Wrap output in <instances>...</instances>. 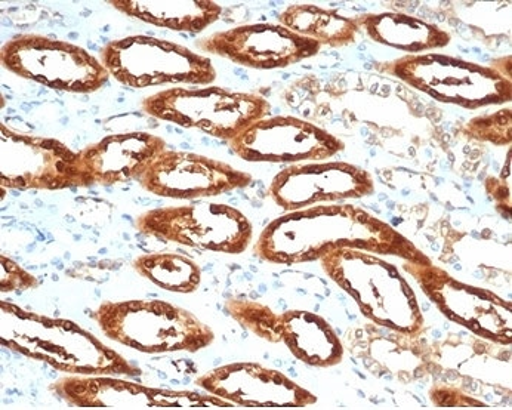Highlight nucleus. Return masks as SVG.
Segmentation results:
<instances>
[{"label":"nucleus","instance_id":"obj_1","mask_svg":"<svg viewBox=\"0 0 512 410\" xmlns=\"http://www.w3.org/2000/svg\"><path fill=\"white\" fill-rule=\"evenodd\" d=\"M345 248L433 264L390 224L353 205L288 212L264 228L255 254L271 264L293 265L322 260L330 252Z\"/></svg>","mask_w":512,"mask_h":410},{"label":"nucleus","instance_id":"obj_2","mask_svg":"<svg viewBox=\"0 0 512 410\" xmlns=\"http://www.w3.org/2000/svg\"><path fill=\"white\" fill-rule=\"evenodd\" d=\"M0 307V339L14 353L73 375H141L140 368L70 320L39 316L6 301Z\"/></svg>","mask_w":512,"mask_h":410},{"label":"nucleus","instance_id":"obj_3","mask_svg":"<svg viewBox=\"0 0 512 410\" xmlns=\"http://www.w3.org/2000/svg\"><path fill=\"white\" fill-rule=\"evenodd\" d=\"M328 277L359 305L373 325L419 335L424 316L415 292L390 262L359 249H338L322 258Z\"/></svg>","mask_w":512,"mask_h":410},{"label":"nucleus","instance_id":"obj_4","mask_svg":"<svg viewBox=\"0 0 512 410\" xmlns=\"http://www.w3.org/2000/svg\"><path fill=\"white\" fill-rule=\"evenodd\" d=\"M91 317L111 341L140 353H197L215 339L193 313L160 299L106 301Z\"/></svg>","mask_w":512,"mask_h":410},{"label":"nucleus","instance_id":"obj_5","mask_svg":"<svg viewBox=\"0 0 512 410\" xmlns=\"http://www.w3.org/2000/svg\"><path fill=\"white\" fill-rule=\"evenodd\" d=\"M375 69L403 80L410 88L440 103L456 104L468 110L510 103L512 98L511 79L492 66L437 52L404 55L388 63H378Z\"/></svg>","mask_w":512,"mask_h":410},{"label":"nucleus","instance_id":"obj_6","mask_svg":"<svg viewBox=\"0 0 512 410\" xmlns=\"http://www.w3.org/2000/svg\"><path fill=\"white\" fill-rule=\"evenodd\" d=\"M144 112L187 129H200L230 141L271 112L267 98L255 92H233L220 86L172 88L147 97Z\"/></svg>","mask_w":512,"mask_h":410},{"label":"nucleus","instance_id":"obj_7","mask_svg":"<svg viewBox=\"0 0 512 410\" xmlns=\"http://www.w3.org/2000/svg\"><path fill=\"white\" fill-rule=\"evenodd\" d=\"M100 61L117 82L134 89L211 85L217 79V70L205 55L151 36L111 40L101 49Z\"/></svg>","mask_w":512,"mask_h":410},{"label":"nucleus","instance_id":"obj_8","mask_svg":"<svg viewBox=\"0 0 512 410\" xmlns=\"http://www.w3.org/2000/svg\"><path fill=\"white\" fill-rule=\"evenodd\" d=\"M8 72L46 88L73 94H92L109 83L110 73L91 52L66 40L42 35L9 39L0 51Z\"/></svg>","mask_w":512,"mask_h":410},{"label":"nucleus","instance_id":"obj_9","mask_svg":"<svg viewBox=\"0 0 512 410\" xmlns=\"http://www.w3.org/2000/svg\"><path fill=\"white\" fill-rule=\"evenodd\" d=\"M144 236L221 254H243L254 227L243 212L221 203H193L151 209L135 221Z\"/></svg>","mask_w":512,"mask_h":410},{"label":"nucleus","instance_id":"obj_10","mask_svg":"<svg viewBox=\"0 0 512 410\" xmlns=\"http://www.w3.org/2000/svg\"><path fill=\"white\" fill-rule=\"evenodd\" d=\"M0 184L12 190L89 187L79 153L54 138L0 126Z\"/></svg>","mask_w":512,"mask_h":410},{"label":"nucleus","instance_id":"obj_11","mask_svg":"<svg viewBox=\"0 0 512 410\" xmlns=\"http://www.w3.org/2000/svg\"><path fill=\"white\" fill-rule=\"evenodd\" d=\"M403 270L421 286L422 292L452 322L480 338L511 344V302L493 292L459 282L433 264L406 261Z\"/></svg>","mask_w":512,"mask_h":410},{"label":"nucleus","instance_id":"obj_12","mask_svg":"<svg viewBox=\"0 0 512 410\" xmlns=\"http://www.w3.org/2000/svg\"><path fill=\"white\" fill-rule=\"evenodd\" d=\"M49 390L74 408L154 409L230 408L220 397L193 391L150 388L110 375H74L58 379Z\"/></svg>","mask_w":512,"mask_h":410},{"label":"nucleus","instance_id":"obj_13","mask_svg":"<svg viewBox=\"0 0 512 410\" xmlns=\"http://www.w3.org/2000/svg\"><path fill=\"white\" fill-rule=\"evenodd\" d=\"M230 149L246 162L299 163L325 160L345 149L326 129L292 116L261 119L228 141Z\"/></svg>","mask_w":512,"mask_h":410},{"label":"nucleus","instance_id":"obj_14","mask_svg":"<svg viewBox=\"0 0 512 410\" xmlns=\"http://www.w3.org/2000/svg\"><path fill=\"white\" fill-rule=\"evenodd\" d=\"M202 51L220 55L243 67L258 70L286 69L316 57L322 45L296 35L282 24H249L197 40Z\"/></svg>","mask_w":512,"mask_h":410},{"label":"nucleus","instance_id":"obj_15","mask_svg":"<svg viewBox=\"0 0 512 410\" xmlns=\"http://www.w3.org/2000/svg\"><path fill=\"white\" fill-rule=\"evenodd\" d=\"M252 177L220 160L165 150L140 178L148 193L178 200L206 199L249 186Z\"/></svg>","mask_w":512,"mask_h":410},{"label":"nucleus","instance_id":"obj_16","mask_svg":"<svg viewBox=\"0 0 512 410\" xmlns=\"http://www.w3.org/2000/svg\"><path fill=\"white\" fill-rule=\"evenodd\" d=\"M268 193L283 211L293 212L317 203L362 199L375 193V183L369 172L351 163H311L280 171Z\"/></svg>","mask_w":512,"mask_h":410},{"label":"nucleus","instance_id":"obj_17","mask_svg":"<svg viewBox=\"0 0 512 410\" xmlns=\"http://www.w3.org/2000/svg\"><path fill=\"white\" fill-rule=\"evenodd\" d=\"M212 396L245 408H305L317 397L282 372L258 363L221 366L196 379Z\"/></svg>","mask_w":512,"mask_h":410},{"label":"nucleus","instance_id":"obj_18","mask_svg":"<svg viewBox=\"0 0 512 410\" xmlns=\"http://www.w3.org/2000/svg\"><path fill=\"white\" fill-rule=\"evenodd\" d=\"M166 150L165 140L150 132L107 135L79 151L80 166L91 186L110 187L140 180Z\"/></svg>","mask_w":512,"mask_h":410},{"label":"nucleus","instance_id":"obj_19","mask_svg":"<svg viewBox=\"0 0 512 410\" xmlns=\"http://www.w3.org/2000/svg\"><path fill=\"white\" fill-rule=\"evenodd\" d=\"M114 9L151 26L197 35L220 20L221 5L211 0H111Z\"/></svg>","mask_w":512,"mask_h":410},{"label":"nucleus","instance_id":"obj_20","mask_svg":"<svg viewBox=\"0 0 512 410\" xmlns=\"http://www.w3.org/2000/svg\"><path fill=\"white\" fill-rule=\"evenodd\" d=\"M356 23L373 42L391 46L409 55L446 48L452 36L436 24L400 12L359 15Z\"/></svg>","mask_w":512,"mask_h":410},{"label":"nucleus","instance_id":"obj_21","mask_svg":"<svg viewBox=\"0 0 512 410\" xmlns=\"http://www.w3.org/2000/svg\"><path fill=\"white\" fill-rule=\"evenodd\" d=\"M282 316V341L299 362L316 368L338 365L344 357L339 336L319 314L289 310Z\"/></svg>","mask_w":512,"mask_h":410},{"label":"nucleus","instance_id":"obj_22","mask_svg":"<svg viewBox=\"0 0 512 410\" xmlns=\"http://www.w3.org/2000/svg\"><path fill=\"white\" fill-rule=\"evenodd\" d=\"M277 18L279 24L296 35L316 40L320 45L332 48L353 45L360 33L356 18L311 3H295L288 6Z\"/></svg>","mask_w":512,"mask_h":410},{"label":"nucleus","instance_id":"obj_23","mask_svg":"<svg viewBox=\"0 0 512 410\" xmlns=\"http://www.w3.org/2000/svg\"><path fill=\"white\" fill-rule=\"evenodd\" d=\"M135 270L154 285L177 294L197 291L202 280V270L190 258L177 254H146L135 258Z\"/></svg>","mask_w":512,"mask_h":410},{"label":"nucleus","instance_id":"obj_24","mask_svg":"<svg viewBox=\"0 0 512 410\" xmlns=\"http://www.w3.org/2000/svg\"><path fill=\"white\" fill-rule=\"evenodd\" d=\"M225 310L236 322H239L243 328L254 332L259 338L265 341H282L283 326L282 316L274 313L267 305L256 301H242V299H230L225 304Z\"/></svg>","mask_w":512,"mask_h":410},{"label":"nucleus","instance_id":"obj_25","mask_svg":"<svg viewBox=\"0 0 512 410\" xmlns=\"http://www.w3.org/2000/svg\"><path fill=\"white\" fill-rule=\"evenodd\" d=\"M511 122V110H499L498 113L471 120L465 126V131L477 140L489 141L496 146H508L511 144Z\"/></svg>","mask_w":512,"mask_h":410},{"label":"nucleus","instance_id":"obj_26","mask_svg":"<svg viewBox=\"0 0 512 410\" xmlns=\"http://www.w3.org/2000/svg\"><path fill=\"white\" fill-rule=\"evenodd\" d=\"M39 286V280L29 271L21 268L17 262L6 255L0 258V289L2 292L29 291Z\"/></svg>","mask_w":512,"mask_h":410}]
</instances>
